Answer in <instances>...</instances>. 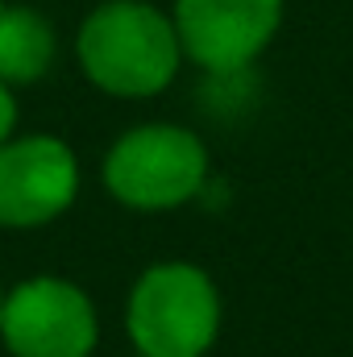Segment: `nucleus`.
Segmentation results:
<instances>
[{"instance_id":"5","label":"nucleus","mask_w":353,"mask_h":357,"mask_svg":"<svg viewBox=\"0 0 353 357\" xmlns=\"http://www.w3.org/2000/svg\"><path fill=\"white\" fill-rule=\"evenodd\" d=\"M84 171L59 133H13L0 146V229L29 233L71 212Z\"/></svg>"},{"instance_id":"4","label":"nucleus","mask_w":353,"mask_h":357,"mask_svg":"<svg viewBox=\"0 0 353 357\" xmlns=\"http://www.w3.org/2000/svg\"><path fill=\"white\" fill-rule=\"evenodd\" d=\"M0 341L8 357H91L100 345V316L80 282L33 274L8 287Z\"/></svg>"},{"instance_id":"2","label":"nucleus","mask_w":353,"mask_h":357,"mask_svg":"<svg viewBox=\"0 0 353 357\" xmlns=\"http://www.w3.org/2000/svg\"><path fill=\"white\" fill-rule=\"evenodd\" d=\"M220 320V287L183 258L146 266L125 295V337L137 357H208Z\"/></svg>"},{"instance_id":"1","label":"nucleus","mask_w":353,"mask_h":357,"mask_svg":"<svg viewBox=\"0 0 353 357\" xmlns=\"http://www.w3.org/2000/svg\"><path fill=\"white\" fill-rule=\"evenodd\" d=\"M75 63L112 100H154L187 59L167 8L154 0H100L75 29Z\"/></svg>"},{"instance_id":"3","label":"nucleus","mask_w":353,"mask_h":357,"mask_svg":"<svg viewBox=\"0 0 353 357\" xmlns=\"http://www.w3.org/2000/svg\"><path fill=\"white\" fill-rule=\"evenodd\" d=\"M208 146L175 121H146L125 129L104 154V191L129 212H175L208 187Z\"/></svg>"},{"instance_id":"7","label":"nucleus","mask_w":353,"mask_h":357,"mask_svg":"<svg viewBox=\"0 0 353 357\" xmlns=\"http://www.w3.org/2000/svg\"><path fill=\"white\" fill-rule=\"evenodd\" d=\"M59 59V29L33 4L0 0V79L8 88L42 84Z\"/></svg>"},{"instance_id":"9","label":"nucleus","mask_w":353,"mask_h":357,"mask_svg":"<svg viewBox=\"0 0 353 357\" xmlns=\"http://www.w3.org/2000/svg\"><path fill=\"white\" fill-rule=\"evenodd\" d=\"M4 295H8V287H0V316H4Z\"/></svg>"},{"instance_id":"8","label":"nucleus","mask_w":353,"mask_h":357,"mask_svg":"<svg viewBox=\"0 0 353 357\" xmlns=\"http://www.w3.org/2000/svg\"><path fill=\"white\" fill-rule=\"evenodd\" d=\"M17 116H21V108H17V91L0 79V146L17 133Z\"/></svg>"},{"instance_id":"6","label":"nucleus","mask_w":353,"mask_h":357,"mask_svg":"<svg viewBox=\"0 0 353 357\" xmlns=\"http://www.w3.org/2000/svg\"><path fill=\"white\" fill-rule=\"evenodd\" d=\"M183 59L208 79L246 75L283 29V0H175Z\"/></svg>"}]
</instances>
